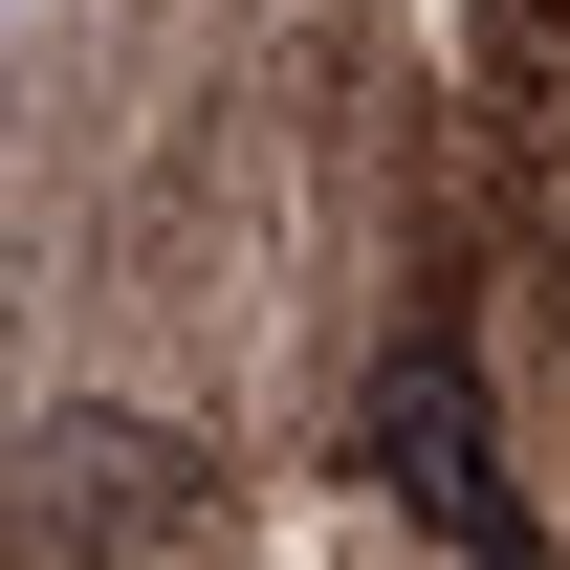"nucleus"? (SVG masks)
<instances>
[{
  "mask_svg": "<svg viewBox=\"0 0 570 570\" xmlns=\"http://www.w3.org/2000/svg\"><path fill=\"white\" fill-rule=\"evenodd\" d=\"M395 483H439L461 527L504 549V504H483V439H461V373H395Z\"/></svg>",
  "mask_w": 570,
  "mask_h": 570,
  "instance_id": "nucleus-1",
  "label": "nucleus"
}]
</instances>
